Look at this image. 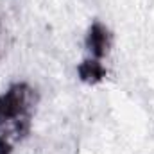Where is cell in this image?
<instances>
[{
	"label": "cell",
	"mask_w": 154,
	"mask_h": 154,
	"mask_svg": "<svg viewBox=\"0 0 154 154\" xmlns=\"http://www.w3.org/2000/svg\"><path fill=\"white\" fill-rule=\"evenodd\" d=\"M79 75L82 81H86V82H99L102 77L106 75V68L102 66V63L99 61V59H93V57H90V59H86L81 66H79Z\"/></svg>",
	"instance_id": "cell-3"
},
{
	"label": "cell",
	"mask_w": 154,
	"mask_h": 154,
	"mask_svg": "<svg viewBox=\"0 0 154 154\" xmlns=\"http://www.w3.org/2000/svg\"><path fill=\"white\" fill-rule=\"evenodd\" d=\"M36 102V91L25 82H16L0 93V154H11L27 136Z\"/></svg>",
	"instance_id": "cell-1"
},
{
	"label": "cell",
	"mask_w": 154,
	"mask_h": 154,
	"mask_svg": "<svg viewBox=\"0 0 154 154\" xmlns=\"http://www.w3.org/2000/svg\"><path fill=\"white\" fill-rule=\"evenodd\" d=\"M109 47H111V34H109V31L102 23L95 22L90 27L88 34H86V48H88V52L91 54L93 59L100 61L109 52Z\"/></svg>",
	"instance_id": "cell-2"
}]
</instances>
